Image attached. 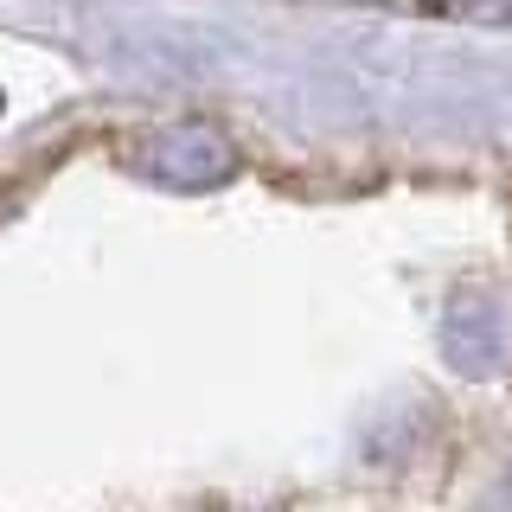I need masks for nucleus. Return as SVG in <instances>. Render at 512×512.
<instances>
[{
	"instance_id": "obj_1",
	"label": "nucleus",
	"mask_w": 512,
	"mask_h": 512,
	"mask_svg": "<svg viewBox=\"0 0 512 512\" xmlns=\"http://www.w3.org/2000/svg\"><path fill=\"white\" fill-rule=\"evenodd\" d=\"M128 173L167 186V192H218L237 180V148L218 128H154L128 141Z\"/></svg>"
}]
</instances>
